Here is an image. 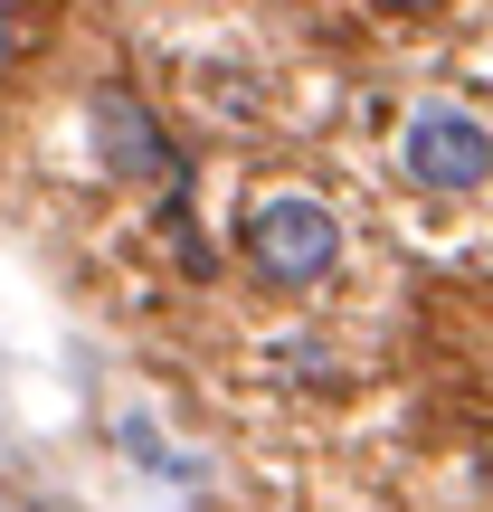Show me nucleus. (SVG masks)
<instances>
[{"label": "nucleus", "instance_id": "nucleus-3", "mask_svg": "<svg viewBox=\"0 0 493 512\" xmlns=\"http://www.w3.org/2000/svg\"><path fill=\"white\" fill-rule=\"evenodd\" d=\"M399 162H408L418 190H484L493 133H484V114H465V105H418L408 133H399Z\"/></svg>", "mask_w": 493, "mask_h": 512}, {"label": "nucleus", "instance_id": "nucleus-4", "mask_svg": "<svg viewBox=\"0 0 493 512\" xmlns=\"http://www.w3.org/2000/svg\"><path fill=\"white\" fill-rule=\"evenodd\" d=\"M19 48H29V29H19V0H0V76L19 67Z\"/></svg>", "mask_w": 493, "mask_h": 512}, {"label": "nucleus", "instance_id": "nucleus-2", "mask_svg": "<svg viewBox=\"0 0 493 512\" xmlns=\"http://www.w3.org/2000/svg\"><path fill=\"white\" fill-rule=\"evenodd\" d=\"M86 133H95V162L133 190H181V143L162 133V114L143 105L133 86H95L86 95Z\"/></svg>", "mask_w": 493, "mask_h": 512}, {"label": "nucleus", "instance_id": "nucleus-5", "mask_svg": "<svg viewBox=\"0 0 493 512\" xmlns=\"http://www.w3.org/2000/svg\"><path fill=\"white\" fill-rule=\"evenodd\" d=\"M389 10H437V0H389Z\"/></svg>", "mask_w": 493, "mask_h": 512}, {"label": "nucleus", "instance_id": "nucleus-1", "mask_svg": "<svg viewBox=\"0 0 493 512\" xmlns=\"http://www.w3.org/2000/svg\"><path fill=\"white\" fill-rule=\"evenodd\" d=\"M247 266H256V285H275V294L323 285V275L342 266V219H332L323 200H304V190H285V200H266L247 219Z\"/></svg>", "mask_w": 493, "mask_h": 512}]
</instances>
